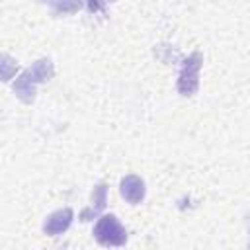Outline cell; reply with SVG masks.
I'll use <instances>...</instances> for the list:
<instances>
[{"mask_svg": "<svg viewBox=\"0 0 250 250\" xmlns=\"http://www.w3.org/2000/svg\"><path fill=\"white\" fill-rule=\"evenodd\" d=\"M55 76V64L49 59H39L35 61L29 68H25L14 82V94L23 102V104H31L35 100V90L37 84L49 82Z\"/></svg>", "mask_w": 250, "mask_h": 250, "instance_id": "obj_1", "label": "cell"}, {"mask_svg": "<svg viewBox=\"0 0 250 250\" xmlns=\"http://www.w3.org/2000/svg\"><path fill=\"white\" fill-rule=\"evenodd\" d=\"M94 238L102 246H123L127 242V230L115 215H102L94 225Z\"/></svg>", "mask_w": 250, "mask_h": 250, "instance_id": "obj_2", "label": "cell"}, {"mask_svg": "<svg viewBox=\"0 0 250 250\" xmlns=\"http://www.w3.org/2000/svg\"><path fill=\"white\" fill-rule=\"evenodd\" d=\"M203 64V57L199 51H193L188 59H184L182 68H180V76H178V92L182 96H193L199 88V70Z\"/></svg>", "mask_w": 250, "mask_h": 250, "instance_id": "obj_3", "label": "cell"}, {"mask_svg": "<svg viewBox=\"0 0 250 250\" xmlns=\"http://www.w3.org/2000/svg\"><path fill=\"white\" fill-rule=\"evenodd\" d=\"M72 219H74V211H72L70 207L57 209V211H53V213L45 219V223H43V232H45L47 236H59V234H62V232L68 230Z\"/></svg>", "mask_w": 250, "mask_h": 250, "instance_id": "obj_4", "label": "cell"}, {"mask_svg": "<svg viewBox=\"0 0 250 250\" xmlns=\"http://www.w3.org/2000/svg\"><path fill=\"white\" fill-rule=\"evenodd\" d=\"M119 191L125 201H129L131 205H137L145 199V182L137 174H127L119 182Z\"/></svg>", "mask_w": 250, "mask_h": 250, "instance_id": "obj_5", "label": "cell"}, {"mask_svg": "<svg viewBox=\"0 0 250 250\" xmlns=\"http://www.w3.org/2000/svg\"><path fill=\"white\" fill-rule=\"evenodd\" d=\"M105 203H107V186L105 184H98L92 191V205L86 207L82 213H80V221H92L94 217H98L104 209H105Z\"/></svg>", "mask_w": 250, "mask_h": 250, "instance_id": "obj_6", "label": "cell"}, {"mask_svg": "<svg viewBox=\"0 0 250 250\" xmlns=\"http://www.w3.org/2000/svg\"><path fill=\"white\" fill-rule=\"evenodd\" d=\"M47 6L53 8V12L57 16H66V14H76L80 8H82V2L80 0H39Z\"/></svg>", "mask_w": 250, "mask_h": 250, "instance_id": "obj_7", "label": "cell"}, {"mask_svg": "<svg viewBox=\"0 0 250 250\" xmlns=\"http://www.w3.org/2000/svg\"><path fill=\"white\" fill-rule=\"evenodd\" d=\"M18 70H20L18 61L14 57H10L8 53H0V82L12 80Z\"/></svg>", "mask_w": 250, "mask_h": 250, "instance_id": "obj_8", "label": "cell"}, {"mask_svg": "<svg viewBox=\"0 0 250 250\" xmlns=\"http://www.w3.org/2000/svg\"><path fill=\"white\" fill-rule=\"evenodd\" d=\"M80 2H86L88 12L90 14H96V12H104L105 2H109V0H80Z\"/></svg>", "mask_w": 250, "mask_h": 250, "instance_id": "obj_9", "label": "cell"}]
</instances>
